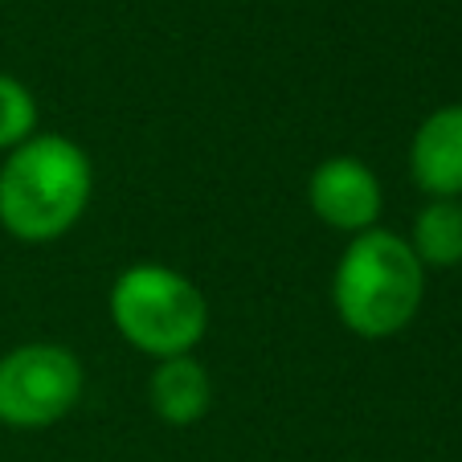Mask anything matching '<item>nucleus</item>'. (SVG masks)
I'll use <instances>...</instances> for the list:
<instances>
[{"mask_svg": "<svg viewBox=\"0 0 462 462\" xmlns=\"http://www.w3.org/2000/svg\"><path fill=\"white\" fill-rule=\"evenodd\" d=\"M95 192L90 156L66 135L37 131L0 164V226L17 242L45 245L82 221Z\"/></svg>", "mask_w": 462, "mask_h": 462, "instance_id": "nucleus-1", "label": "nucleus"}, {"mask_svg": "<svg viewBox=\"0 0 462 462\" xmlns=\"http://www.w3.org/2000/svg\"><path fill=\"white\" fill-rule=\"evenodd\" d=\"M426 266L389 229H365L344 245L332 274V307L360 340H393L421 311Z\"/></svg>", "mask_w": 462, "mask_h": 462, "instance_id": "nucleus-2", "label": "nucleus"}, {"mask_svg": "<svg viewBox=\"0 0 462 462\" xmlns=\"http://www.w3.org/2000/svg\"><path fill=\"white\" fill-rule=\"evenodd\" d=\"M115 332L156 360L189 356L209 332V303L201 287L164 262H135L106 295Z\"/></svg>", "mask_w": 462, "mask_h": 462, "instance_id": "nucleus-3", "label": "nucleus"}, {"mask_svg": "<svg viewBox=\"0 0 462 462\" xmlns=\"http://www.w3.org/2000/svg\"><path fill=\"white\" fill-rule=\"evenodd\" d=\"M82 365L61 344H21L0 356V426L50 430L79 405Z\"/></svg>", "mask_w": 462, "mask_h": 462, "instance_id": "nucleus-4", "label": "nucleus"}, {"mask_svg": "<svg viewBox=\"0 0 462 462\" xmlns=\"http://www.w3.org/2000/svg\"><path fill=\"white\" fill-rule=\"evenodd\" d=\"M307 201L323 226L356 237L365 229H376L381 221V180L356 156H328L315 164L307 180Z\"/></svg>", "mask_w": 462, "mask_h": 462, "instance_id": "nucleus-5", "label": "nucleus"}, {"mask_svg": "<svg viewBox=\"0 0 462 462\" xmlns=\"http://www.w3.org/2000/svg\"><path fill=\"white\" fill-rule=\"evenodd\" d=\"M410 172L430 201L462 197V103L438 106L421 119L410 143Z\"/></svg>", "mask_w": 462, "mask_h": 462, "instance_id": "nucleus-6", "label": "nucleus"}, {"mask_svg": "<svg viewBox=\"0 0 462 462\" xmlns=\"http://www.w3.org/2000/svg\"><path fill=\"white\" fill-rule=\"evenodd\" d=\"M148 397L164 426H197V421L209 413L213 384H209L205 365L189 352V356L160 360L148 381Z\"/></svg>", "mask_w": 462, "mask_h": 462, "instance_id": "nucleus-7", "label": "nucleus"}, {"mask_svg": "<svg viewBox=\"0 0 462 462\" xmlns=\"http://www.w3.org/2000/svg\"><path fill=\"white\" fill-rule=\"evenodd\" d=\"M405 242L426 271L462 266V201H430L413 217V234Z\"/></svg>", "mask_w": 462, "mask_h": 462, "instance_id": "nucleus-8", "label": "nucleus"}, {"mask_svg": "<svg viewBox=\"0 0 462 462\" xmlns=\"http://www.w3.org/2000/svg\"><path fill=\"white\" fill-rule=\"evenodd\" d=\"M37 135V98L25 82L0 74V152L21 148Z\"/></svg>", "mask_w": 462, "mask_h": 462, "instance_id": "nucleus-9", "label": "nucleus"}]
</instances>
